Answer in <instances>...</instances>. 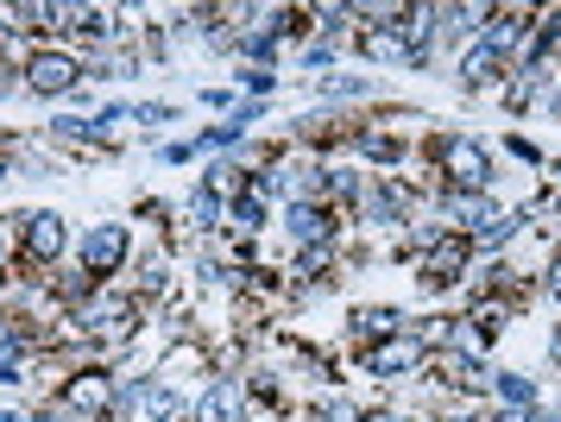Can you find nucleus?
<instances>
[{"label": "nucleus", "instance_id": "nucleus-1", "mask_svg": "<svg viewBox=\"0 0 561 422\" xmlns=\"http://www.w3.org/2000/svg\"><path fill=\"white\" fill-rule=\"evenodd\" d=\"M435 164H442V176L455 183L460 196H467V190H485V176H492L485 146L467 139V133H442V139H435Z\"/></svg>", "mask_w": 561, "mask_h": 422}, {"label": "nucleus", "instance_id": "nucleus-2", "mask_svg": "<svg viewBox=\"0 0 561 422\" xmlns=\"http://www.w3.org/2000/svg\"><path fill=\"white\" fill-rule=\"evenodd\" d=\"M20 76H26L32 95H70V89H77V76H82V64L70 57V50H32Z\"/></svg>", "mask_w": 561, "mask_h": 422}, {"label": "nucleus", "instance_id": "nucleus-3", "mask_svg": "<svg viewBox=\"0 0 561 422\" xmlns=\"http://www.w3.org/2000/svg\"><path fill=\"white\" fill-rule=\"evenodd\" d=\"M423 360H430V341H416V334H391V341H379V347L366 353V373L404 378V373H423Z\"/></svg>", "mask_w": 561, "mask_h": 422}, {"label": "nucleus", "instance_id": "nucleus-4", "mask_svg": "<svg viewBox=\"0 0 561 422\" xmlns=\"http://www.w3.org/2000/svg\"><path fill=\"white\" fill-rule=\"evenodd\" d=\"M121 259H127V227H89L82 233V272L89 277H107V272H121Z\"/></svg>", "mask_w": 561, "mask_h": 422}, {"label": "nucleus", "instance_id": "nucleus-5", "mask_svg": "<svg viewBox=\"0 0 561 422\" xmlns=\"http://www.w3.org/2000/svg\"><path fill=\"white\" fill-rule=\"evenodd\" d=\"M20 247H26V265H51L57 252H64V215H26L20 221Z\"/></svg>", "mask_w": 561, "mask_h": 422}, {"label": "nucleus", "instance_id": "nucleus-6", "mask_svg": "<svg viewBox=\"0 0 561 422\" xmlns=\"http://www.w3.org/2000/svg\"><path fill=\"white\" fill-rule=\"evenodd\" d=\"M467 233H442V240H435L430 247V259H423V284H460V272H467Z\"/></svg>", "mask_w": 561, "mask_h": 422}, {"label": "nucleus", "instance_id": "nucleus-7", "mask_svg": "<svg viewBox=\"0 0 561 422\" xmlns=\"http://www.w3.org/2000/svg\"><path fill=\"white\" fill-rule=\"evenodd\" d=\"M196 422H240V385L233 378H215V391L203 398Z\"/></svg>", "mask_w": 561, "mask_h": 422}, {"label": "nucleus", "instance_id": "nucleus-8", "mask_svg": "<svg viewBox=\"0 0 561 422\" xmlns=\"http://www.w3.org/2000/svg\"><path fill=\"white\" fill-rule=\"evenodd\" d=\"M64 403H70V410H107V403H114V385H107L102 373H82L77 385L64 391Z\"/></svg>", "mask_w": 561, "mask_h": 422}, {"label": "nucleus", "instance_id": "nucleus-9", "mask_svg": "<svg viewBox=\"0 0 561 422\" xmlns=\"http://www.w3.org/2000/svg\"><path fill=\"white\" fill-rule=\"evenodd\" d=\"M354 328L366 341H391V334H404V316H398V309H359Z\"/></svg>", "mask_w": 561, "mask_h": 422}, {"label": "nucleus", "instance_id": "nucleus-10", "mask_svg": "<svg viewBox=\"0 0 561 422\" xmlns=\"http://www.w3.org/2000/svg\"><path fill=\"white\" fill-rule=\"evenodd\" d=\"M499 70H505V57L480 45L473 57H467V70H460V82H467V89H485V82H499Z\"/></svg>", "mask_w": 561, "mask_h": 422}, {"label": "nucleus", "instance_id": "nucleus-11", "mask_svg": "<svg viewBox=\"0 0 561 422\" xmlns=\"http://www.w3.org/2000/svg\"><path fill=\"white\" fill-rule=\"evenodd\" d=\"M290 233H297V240H322V233H329V215L309 208V202H297V208H290Z\"/></svg>", "mask_w": 561, "mask_h": 422}, {"label": "nucleus", "instance_id": "nucleus-12", "mask_svg": "<svg viewBox=\"0 0 561 422\" xmlns=\"http://www.w3.org/2000/svg\"><path fill=\"white\" fill-rule=\"evenodd\" d=\"M366 50H373V57H398V64H410V45H404V32H398V25L366 32Z\"/></svg>", "mask_w": 561, "mask_h": 422}, {"label": "nucleus", "instance_id": "nucleus-13", "mask_svg": "<svg viewBox=\"0 0 561 422\" xmlns=\"http://www.w3.org/2000/svg\"><path fill=\"white\" fill-rule=\"evenodd\" d=\"M259 221H265V208H259V196H240V202L228 208V227H233V233H253Z\"/></svg>", "mask_w": 561, "mask_h": 422}, {"label": "nucleus", "instance_id": "nucleus-14", "mask_svg": "<svg viewBox=\"0 0 561 422\" xmlns=\"http://www.w3.org/2000/svg\"><path fill=\"white\" fill-rule=\"evenodd\" d=\"M146 410H152L158 422H178L183 417V398L171 391V385H158V391H146Z\"/></svg>", "mask_w": 561, "mask_h": 422}, {"label": "nucleus", "instance_id": "nucleus-15", "mask_svg": "<svg viewBox=\"0 0 561 422\" xmlns=\"http://www.w3.org/2000/svg\"><path fill=\"white\" fill-rule=\"evenodd\" d=\"M190 221L215 227V221H221V196H215V190H196V196H190Z\"/></svg>", "mask_w": 561, "mask_h": 422}, {"label": "nucleus", "instance_id": "nucleus-16", "mask_svg": "<svg viewBox=\"0 0 561 422\" xmlns=\"http://www.w3.org/2000/svg\"><path fill=\"white\" fill-rule=\"evenodd\" d=\"M499 398L524 410V403H536V385H530V378H517V373H499Z\"/></svg>", "mask_w": 561, "mask_h": 422}, {"label": "nucleus", "instance_id": "nucleus-17", "mask_svg": "<svg viewBox=\"0 0 561 422\" xmlns=\"http://www.w3.org/2000/svg\"><path fill=\"white\" fill-rule=\"evenodd\" d=\"M549 297L561 303V259H556V265H549Z\"/></svg>", "mask_w": 561, "mask_h": 422}, {"label": "nucleus", "instance_id": "nucleus-18", "mask_svg": "<svg viewBox=\"0 0 561 422\" xmlns=\"http://www.w3.org/2000/svg\"><path fill=\"white\" fill-rule=\"evenodd\" d=\"M549 353H556V360H561V328H556V334H549Z\"/></svg>", "mask_w": 561, "mask_h": 422}, {"label": "nucleus", "instance_id": "nucleus-19", "mask_svg": "<svg viewBox=\"0 0 561 422\" xmlns=\"http://www.w3.org/2000/svg\"><path fill=\"white\" fill-rule=\"evenodd\" d=\"M0 422H26V417H13V410H0Z\"/></svg>", "mask_w": 561, "mask_h": 422}, {"label": "nucleus", "instance_id": "nucleus-20", "mask_svg": "<svg viewBox=\"0 0 561 422\" xmlns=\"http://www.w3.org/2000/svg\"><path fill=\"white\" fill-rule=\"evenodd\" d=\"M530 422H561V417H530Z\"/></svg>", "mask_w": 561, "mask_h": 422}, {"label": "nucleus", "instance_id": "nucleus-21", "mask_svg": "<svg viewBox=\"0 0 561 422\" xmlns=\"http://www.w3.org/2000/svg\"><path fill=\"white\" fill-rule=\"evenodd\" d=\"M0 183H7V158H0Z\"/></svg>", "mask_w": 561, "mask_h": 422}]
</instances>
